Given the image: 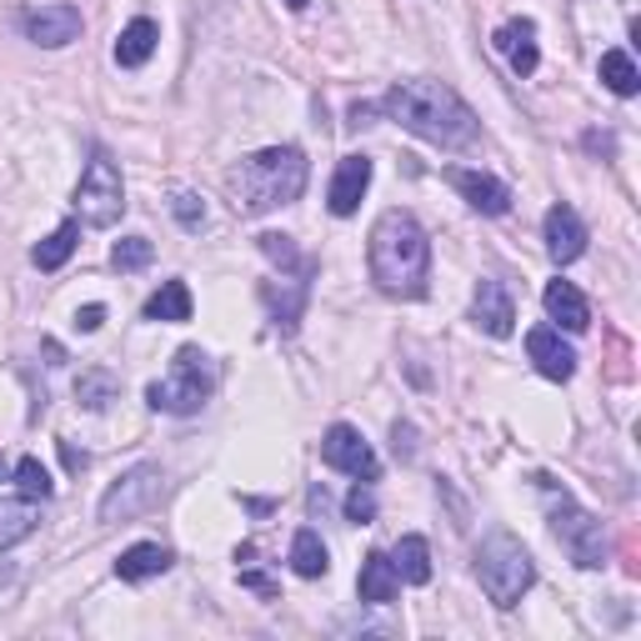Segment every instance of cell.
Listing matches in <instances>:
<instances>
[{"instance_id": "obj_12", "label": "cell", "mask_w": 641, "mask_h": 641, "mask_svg": "<svg viewBox=\"0 0 641 641\" xmlns=\"http://www.w3.org/2000/svg\"><path fill=\"white\" fill-rule=\"evenodd\" d=\"M21 25H25V35H31L35 45L61 51V45H71L81 35V11H76V6H41V11H25Z\"/></svg>"}, {"instance_id": "obj_15", "label": "cell", "mask_w": 641, "mask_h": 641, "mask_svg": "<svg viewBox=\"0 0 641 641\" xmlns=\"http://www.w3.org/2000/svg\"><path fill=\"white\" fill-rule=\"evenodd\" d=\"M366 185H371V161L366 156H346V161L336 165V175H331V216H351V211L361 206V196H366Z\"/></svg>"}, {"instance_id": "obj_3", "label": "cell", "mask_w": 641, "mask_h": 641, "mask_svg": "<svg viewBox=\"0 0 641 641\" xmlns=\"http://www.w3.org/2000/svg\"><path fill=\"white\" fill-rule=\"evenodd\" d=\"M306 156L296 146H266V151L246 156L241 165H231L226 175V191H231V206L241 216H266L276 206H291L296 196L306 191Z\"/></svg>"}, {"instance_id": "obj_13", "label": "cell", "mask_w": 641, "mask_h": 641, "mask_svg": "<svg viewBox=\"0 0 641 641\" xmlns=\"http://www.w3.org/2000/svg\"><path fill=\"white\" fill-rule=\"evenodd\" d=\"M526 356L536 361V371H542L546 381H571V376H576V351L566 346L556 327L526 331Z\"/></svg>"}, {"instance_id": "obj_14", "label": "cell", "mask_w": 641, "mask_h": 641, "mask_svg": "<svg viewBox=\"0 0 641 641\" xmlns=\"http://www.w3.org/2000/svg\"><path fill=\"white\" fill-rule=\"evenodd\" d=\"M451 185H457L461 201H467L471 211H481V216H506L511 211L506 181H496V175H487V171H451Z\"/></svg>"}, {"instance_id": "obj_6", "label": "cell", "mask_w": 641, "mask_h": 641, "mask_svg": "<svg viewBox=\"0 0 641 641\" xmlns=\"http://www.w3.org/2000/svg\"><path fill=\"white\" fill-rule=\"evenodd\" d=\"M542 481V491H552V532H556V542L566 546V556H571L581 571H597L601 562H607V526L591 516L581 501L571 496L566 487H556L552 477H536Z\"/></svg>"}, {"instance_id": "obj_20", "label": "cell", "mask_w": 641, "mask_h": 641, "mask_svg": "<svg viewBox=\"0 0 641 641\" xmlns=\"http://www.w3.org/2000/svg\"><path fill=\"white\" fill-rule=\"evenodd\" d=\"M156 41H161V25L146 21V15H136V21L120 31V41H116V66L120 71H141L146 61L156 55Z\"/></svg>"}, {"instance_id": "obj_21", "label": "cell", "mask_w": 641, "mask_h": 641, "mask_svg": "<svg viewBox=\"0 0 641 641\" xmlns=\"http://www.w3.org/2000/svg\"><path fill=\"white\" fill-rule=\"evenodd\" d=\"M35 522H41V511H35V501H11L0 496V552H11L15 542H25V536L35 532Z\"/></svg>"}, {"instance_id": "obj_37", "label": "cell", "mask_w": 641, "mask_h": 641, "mask_svg": "<svg viewBox=\"0 0 641 641\" xmlns=\"http://www.w3.org/2000/svg\"><path fill=\"white\" fill-rule=\"evenodd\" d=\"M376 110L381 106H361V100H356V106H351V126H371V116H376Z\"/></svg>"}, {"instance_id": "obj_8", "label": "cell", "mask_w": 641, "mask_h": 641, "mask_svg": "<svg viewBox=\"0 0 641 641\" xmlns=\"http://www.w3.org/2000/svg\"><path fill=\"white\" fill-rule=\"evenodd\" d=\"M161 496H165V471L156 461H141V467H131L120 481H110V491L100 496V522L106 526L136 522V516L161 506Z\"/></svg>"}, {"instance_id": "obj_9", "label": "cell", "mask_w": 641, "mask_h": 641, "mask_svg": "<svg viewBox=\"0 0 641 641\" xmlns=\"http://www.w3.org/2000/svg\"><path fill=\"white\" fill-rule=\"evenodd\" d=\"M321 461L336 467V471H346V477H356V481L381 477V461H376V451H371V441L346 421H336L327 436H321Z\"/></svg>"}, {"instance_id": "obj_2", "label": "cell", "mask_w": 641, "mask_h": 641, "mask_svg": "<svg viewBox=\"0 0 641 641\" xmlns=\"http://www.w3.org/2000/svg\"><path fill=\"white\" fill-rule=\"evenodd\" d=\"M371 281L381 286L396 301H416L426 296V276H431V241H426L421 221L412 211H386V216L371 226Z\"/></svg>"}, {"instance_id": "obj_32", "label": "cell", "mask_w": 641, "mask_h": 641, "mask_svg": "<svg viewBox=\"0 0 641 641\" xmlns=\"http://www.w3.org/2000/svg\"><path fill=\"white\" fill-rule=\"evenodd\" d=\"M341 511H346V522H356V526L376 522V491H371V481H356V487L346 491V501H341Z\"/></svg>"}, {"instance_id": "obj_17", "label": "cell", "mask_w": 641, "mask_h": 641, "mask_svg": "<svg viewBox=\"0 0 641 641\" xmlns=\"http://www.w3.org/2000/svg\"><path fill=\"white\" fill-rule=\"evenodd\" d=\"M496 51L511 61V71H516V76H532V71L542 66V51H536V25L526 21V15H522V21L501 25V31H496Z\"/></svg>"}, {"instance_id": "obj_28", "label": "cell", "mask_w": 641, "mask_h": 641, "mask_svg": "<svg viewBox=\"0 0 641 641\" xmlns=\"http://www.w3.org/2000/svg\"><path fill=\"white\" fill-rule=\"evenodd\" d=\"M116 392H120V381L110 371H81V381H76V402L86 412H106L116 402Z\"/></svg>"}, {"instance_id": "obj_24", "label": "cell", "mask_w": 641, "mask_h": 641, "mask_svg": "<svg viewBox=\"0 0 641 641\" xmlns=\"http://www.w3.org/2000/svg\"><path fill=\"white\" fill-rule=\"evenodd\" d=\"M76 241H81V221H66V226H55L51 236H45L41 246L31 250V261L41 266V271H61V266L71 261V250H76Z\"/></svg>"}, {"instance_id": "obj_35", "label": "cell", "mask_w": 641, "mask_h": 641, "mask_svg": "<svg viewBox=\"0 0 641 641\" xmlns=\"http://www.w3.org/2000/svg\"><path fill=\"white\" fill-rule=\"evenodd\" d=\"M241 587L261 591V597H276V581H271V576H261V571H241Z\"/></svg>"}, {"instance_id": "obj_23", "label": "cell", "mask_w": 641, "mask_h": 641, "mask_svg": "<svg viewBox=\"0 0 641 641\" xmlns=\"http://www.w3.org/2000/svg\"><path fill=\"white\" fill-rule=\"evenodd\" d=\"M291 571L306 576V581H316V576L331 571V556H327V542L311 532V526H301V532L291 536Z\"/></svg>"}, {"instance_id": "obj_26", "label": "cell", "mask_w": 641, "mask_h": 641, "mask_svg": "<svg viewBox=\"0 0 641 641\" xmlns=\"http://www.w3.org/2000/svg\"><path fill=\"white\" fill-rule=\"evenodd\" d=\"M266 306H271V321H276V331H286L291 336L296 331V321H301V306H306V276L301 281H291V291H276V286H266Z\"/></svg>"}, {"instance_id": "obj_30", "label": "cell", "mask_w": 641, "mask_h": 641, "mask_svg": "<svg viewBox=\"0 0 641 641\" xmlns=\"http://www.w3.org/2000/svg\"><path fill=\"white\" fill-rule=\"evenodd\" d=\"M261 250H266V256H271L276 266H286V271L311 276V261H306L301 250L291 246V236H276V231H266V236H261Z\"/></svg>"}, {"instance_id": "obj_29", "label": "cell", "mask_w": 641, "mask_h": 641, "mask_svg": "<svg viewBox=\"0 0 641 641\" xmlns=\"http://www.w3.org/2000/svg\"><path fill=\"white\" fill-rule=\"evenodd\" d=\"M15 487H21L25 501H51L55 481H51V471H45L35 457H21V461H15Z\"/></svg>"}, {"instance_id": "obj_33", "label": "cell", "mask_w": 641, "mask_h": 641, "mask_svg": "<svg viewBox=\"0 0 641 641\" xmlns=\"http://www.w3.org/2000/svg\"><path fill=\"white\" fill-rule=\"evenodd\" d=\"M175 221H181L185 231L206 226V206H201V196H191V191H181V196H175Z\"/></svg>"}, {"instance_id": "obj_27", "label": "cell", "mask_w": 641, "mask_h": 641, "mask_svg": "<svg viewBox=\"0 0 641 641\" xmlns=\"http://www.w3.org/2000/svg\"><path fill=\"white\" fill-rule=\"evenodd\" d=\"M601 81H607L611 96H637L641 90V71L627 51H607L601 55Z\"/></svg>"}, {"instance_id": "obj_31", "label": "cell", "mask_w": 641, "mask_h": 641, "mask_svg": "<svg viewBox=\"0 0 641 641\" xmlns=\"http://www.w3.org/2000/svg\"><path fill=\"white\" fill-rule=\"evenodd\" d=\"M156 246L146 236H126L116 241V250H110V261H116V271H141V266H151Z\"/></svg>"}, {"instance_id": "obj_39", "label": "cell", "mask_w": 641, "mask_h": 641, "mask_svg": "<svg viewBox=\"0 0 641 641\" xmlns=\"http://www.w3.org/2000/svg\"><path fill=\"white\" fill-rule=\"evenodd\" d=\"M286 6H291V11H306V0H286Z\"/></svg>"}, {"instance_id": "obj_36", "label": "cell", "mask_w": 641, "mask_h": 641, "mask_svg": "<svg viewBox=\"0 0 641 641\" xmlns=\"http://www.w3.org/2000/svg\"><path fill=\"white\" fill-rule=\"evenodd\" d=\"M61 457H66V467H71V471H86V467H90V457H86V451H76L71 441H61Z\"/></svg>"}, {"instance_id": "obj_16", "label": "cell", "mask_w": 641, "mask_h": 641, "mask_svg": "<svg viewBox=\"0 0 641 641\" xmlns=\"http://www.w3.org/2000/svg\"><path fill=\"white\" fill-rule=\"evenodd\" d=\"M542 306H546V316L556 321V331H587L591 327V306H587V296L576 291L571 281H552L546 286V296H542Z\"/></svg>"}, {"instance_id": "obj_25", "label": "cell", "mask_w": 641, "mask_h": 641, "mask_svg": "<svg viewBox=\"0 0 641 641\" xmlns=\"http://www.w3.org/2000/svg\"><path fill=\"white\" fill-rule=\"evenodd\" d=\"M146 321H191V291H185V281H165L146 301Z\"/></svg>"}, {"instance_id": "obj_10", "label": "cell", "mask_w": 641, "mask_h": 641, "mask_svg": "<svg viewBox=\"0 0 641 641\" xmlns=\"http://www.w3.org/2000/svg\"><path fill=\"white\" fill-rule=\"evenodd\" d=\"M471 321H477L487 336H511L516 327V306H511V291L496 281V276H481L477 281V296H471Z\"/></svg>"}, {"instance_id": "obj_4", "label": "cell", "mask_w": 641, "mask_h": 641, "mask_svg": "<svg viewBox=\"0 0 641 641\" xmlns=\"http://www.w3.org/2000/svg\"><path fill=\"white\" fill-rule=\"evenodd\" d=\"M216 392V361L201 346H181L171 361V376L146 386V406L165 416H196Z\"/></svg>"}, {"instance_id": "obj_19", "label": "cell", "mask_w": 641, "mask_h": 641, "mask_svg": "<svg viewBox=\"0 0 641 641\" xmlns=\"http://www.w3.org/2000/svg\"><path fill=\"white\" fill-rule=\"evenodd\" d=\"M175 566V552L161 542H136L131 552H120L116 576L120 581H151V576H165Z\"/></svg>"}, {"instance_id": "obj_40", "label": "cell", "mask_w": 641, "mask_h": 641, "mask_svg": "<svg viewBox=\"0 0 641 641\" xmlns=\"http://www.w3.org/2000/svg\"><path fill=\"white\" fill-rule=\"evenodd\" d=\"M0 481H6V461H0Z\"/></svg>"}, {"instance_id": "obj_1", "label": "cell", "mask_w": 641, "mask_h": 641, "mask_svg": "<svg viewBox=\"0 0 641 641\" xmlns=\"http://www.w3.org/2000/svg\"><path fill=\"white\" fill-rule=\"evenodd\" d=\"M381 116H392L402 131L421 136V141L441 146V151H457V146L477 141V116L471 106L441 81H396L386 96H381Z\"/></svg>"}, {"instance_id": "obj_5", "label": "cell", "mask_w": 641, "mask_h": 641, "mask_svg": "<svg viewBox=\"0 0 641 641\" xmlns=\"http://www.w3.org/2000/svg\"><path fill=\"white\" fill-rule=\"evenodd\" d=\"M477 576H481V591H487L496 607H516L536 581V562L511 532H491L487 542L477 546Z\"/></svg>"}, {"instance_id": "obj_18", "label": "cell", "mask_w": 641, "mask_h": 641, "mask_svg": "<svg viewBox=\"0 0 641 641\" xmlns=\"http://www.w3.org/2000/svg\"><path fill=\"white\" fill-rule=\"evenodd\" d=\"M356 591H361V601H366V607H386V601H396V591H402V576H396L392 556H386V552H371L366 562H361Z\"/></svg>"}, {"instance_id": "obj_22", "label": "cell", "mask_w": 641, "mask_h": 641, "mask_svg": "<svg viewBox=\"0 0 641 641\" xmlns=\"http://www.w3.org/2000/svg\"><path fill=\"white\" fill-rule=\"evenodd\" d=\"M392 566L402 581H412V587H426L431 581V546H426V536H402L392 552Z\"/></svg>"}, {"instance_id": "obj_7", "label": "cell", "mask_w": 641, "mask_h": 641, "mask_svg": "<svg viewBox=\"0 0 641 641\" xmlns=\"http://www.w3.org/2000/svg\"><path fill=\"white\" fill-rule=\"evenodd\" d=\"M126 216V185H120V165L106 151H96L81 171L76 185V221L90 231H106Z\"/></svg>"}, {"instance_id": "obj_38", "label": "cell", "mask_w": 641, "mask_h": 641, "mask_svg": "<svg viewBox=\"0 0 641 641\" xmlns=\"http://www.w3.org/2000/svg\"><path fill=\"white\" fill-rule=\"evenodd\" d=\"M396 451H406V457H412V451H416V441H412V426H402V421H396Z\"/></svg>"}, {"instance_id": "obj_34", "label": "cell", "mask_w": 641, "mask_h": 641, "mask_svg": "<svg viewBox=\"0 0 641 641\" xmlns=\"http://www.w3.org/2000/svg\"><path fill=\"white\" fill-rule=\"evenodd\" d=\"M100 327H106V306H81L76 331H86V336H90V331H100Z\"/></svg>"}, {"instance_id": "obj_11", "label": "cell", "mask_w": 641, "mask_h": 641, "mask_svg": "<svg viewBox=\"0 0 641 641\" xmlns=\"http://www.w3.org/2000/svg\"><path fill=\"white\" fill-rule=\"evenodd\" d=\"M546 256H552L556 266H571L581 250H587V221L576 216L566 201H556L552 211H546Z\"/></svg>"}]
</instances>
